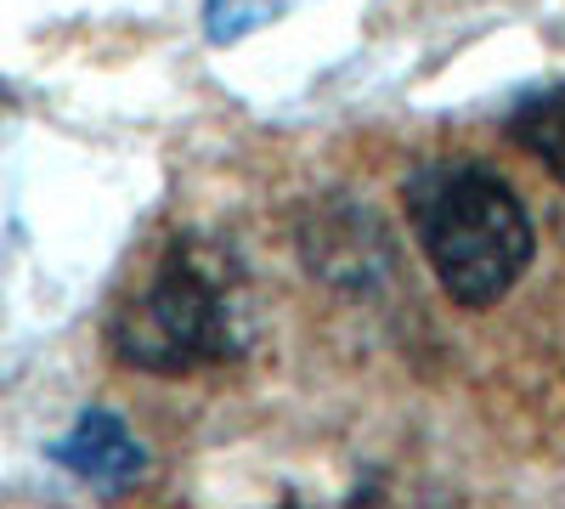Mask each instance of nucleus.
I'll use <instances>...</instances> for the list:
<instances>
[{
    "instance_id": "obj_1",
    "label": "nucleus",
    "mask_w": 565,
    "mask_h": 509,
    "mask_svg": "<svg viewBox=\"0 0 565 509\" xmlns=\"http://www.w3.org/2000/svg\"><path fill=\"white\" fill-rule=\"evenodd\" d=\"M108 346L141 374H199L244 351L238 272L204 238H170L114 300Z\"/></svg>"
},
{
    "instance_id": "obj_2",
    "label": "nucleus",
    "mask_w": 565,
    "mask_h": 509,
    "mask_svg": "<svg viewBox=\"0 0 565 509\" xmlns=\"http://www.w3.org/2000/svg\"><path fill=\"white\" fill-rule=\"evenodd\" d=\"M402 199L424 261L458 306L503 300L532 266V215L498 170L469 159H430L407 176Z\"/></svg>"
},
{
    "instance_id": "obj_3",
    "label": "nucleus",
    "mask_w": 565,
    "mask_h": 509,
    "mask_svg": "<svg viewBox=\"0 0 565 509\" xmlns=\"http://www.w3.org/2000/svg\"><path fill=\"white\" fill-rule=\"evenodd\" d=\"M52 465H63L90 492L119 498V492H130L141 476H148V447L130 436V425L119 420V413L85 407L74 420V431L63 442H52Z\"/></svg>"
},
{
    "instance_id": "obj_4",
    "label": "nucleus",
    "mask_w": 565,
    "mask_h": 509,
    "mask_svg": "<svg viewBox=\"0 0 565 509\" xmlns=\"http://www.w3.org/2000/svg\"><path fill=\"white\" fill-rule=\"evenodd\" d=\"M509 136H514V142H521V148L559 181V188H565V85L532 91V97L514 103Z\"/></svg>"
},
{
    "instance_id": "obj_5",
    "label": "nucleus",
    "mask_w": 565,
    "mask_h": 509,
    "mask_svg": "<svg viewBox=\"0 0 565 509\" xmlns=\"http://www.w3.org/2000/svg\"><path fill=\"white\" fill-rule=\"evenodd\" d=\"M289 0H204V34L215 45H238L249 34H260L266 23L282 18Z\"/></svg>"
}]
</instances>
